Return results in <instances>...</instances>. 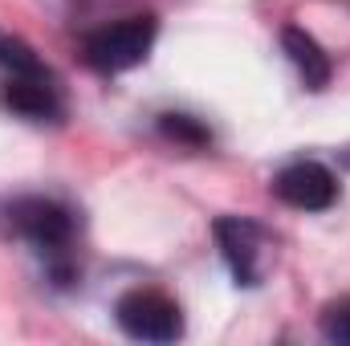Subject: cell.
Listing matches in <instances>:
<instances>
[{"mask_svg":"<svg viewBox=\"0 0 350 346\" xmlns=\"http://www.w3.org/2000/svg\"><path fill=\"white\" fill-rule=\"evenodd\" d=\"M216 245L228 261L237 285H261L273 265V241L257 220L249 216H220L216 220Z\"/></svg>","mask_w":350,"mask_h":346,"instance_id":"4","label":"cell"},{"mask_svg":"<svg viewBox=\"0 0 350 346\" xmlns=\"http://www.w3.org/2000/svg\"><path fill=\"white\" fill-rule=\"evenodd\" d=\"M118 326L139 343H175L183 334V310L163 289H131L114 306Z\"/></svg>","mask_w":350,"mask_h":346,"instance_id":"3","label":"cell"},{"mask_svg":"<svg viewBox=\"0 0 350 346\" xmlns=\"http://www.w3.org/2000/svg\"><path fill=\"white\" fill-rule=\"evenodd\" d=\"M155 33H159L155 16H147V12L122 16L114 25L94 29L86 37V45H82V53L98 74H122V70H135V66L147 62V53L155 45Z\"/></svg>","mask_w":350,"mask_h":346,"instance_id":"2","label":"cell"},{"mask_svg":"<svg viewBox=\"0 0 350 346\" xmlns=\"http://www.w3.org/2000/svg\"><path fill=\"white\" fill-rule=\"evenodd\" d=\"M273 196L297 212H326L338 200V179L314 159H297L273 175Z\"/></svg>","mask_w":350,"mask_h":346,"instance_id":"6","label":"cell"},{"mask_svg":"<svg viewBox=\"0 0 350 346\" xmlns=\"http://www.w3.org/2000/svg\"><path fill=\"white\" fill-rule=\"evenodd\" d=\"M0 102L33 122L62 118V90L57 78L45 70V62L25 41H0Z\"/></svg>","mask_w":350,"mask_h":346,"instance_id":"1","label":"cell"},{"mask_svg":"<svg viewBox=\"0 0 350 346\" xmlns=\"http://www.w3.org/2000/svg\"><path fill=\"white\" fill-rule=\"evenodd\" d=\"M322 334L338 346H350V302H330L322 310Z\"/></svg>","mask_w":350,"mask_h":346,"instance_id":"8","label":"cell"},{"mask_svg":"<svg viewBox=\"0 0 350 346\" xmlns=\"http://www.w3.org/2000/svg\"><path fill=\"white\" fill-rule=\"evenodd\" d=\"M163 135H172V139L187 143V147H204L208 143V131L196 127L187 114H163Z\"/></svg>","mask_w":350,"mask_h":346,"instance_id":"9","label":"cell"},{"mask_svg":"<svg viewBox=\"0 0 350 346\" xmlns=\"http://www.w3.org/2000/svg\"><path fill=\"white\" fill-rule=\"evenodd\" d=\"M12 228L45 257H66L70 241H74V216L70 208H62L57 200H41V196H29V200H16L12 204Z\"/></svg>","mask_w":350,"mask_h":346,"instance_id":"5","label":"cell"},{"mask_svg":"<svg viewBox=\"0 0 350 346\" xmlns=\"http://www.w3.org/2000/svg\"><path fill=\"white\" fill-rule=\"evenodd\" d=\"M281 45H285V53H289V62L297 66V74H301V82L310 90H322L330 82V53L306 33V29H285L281 33Z\"/></svg>","mask_w":350,"mask_h":346,"instance_id":"7","label":"cell"}]
</instances>
